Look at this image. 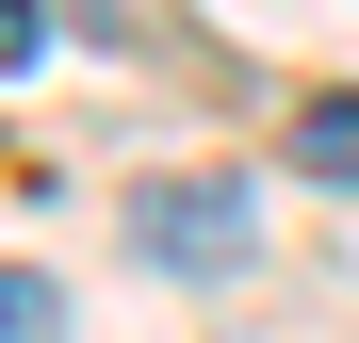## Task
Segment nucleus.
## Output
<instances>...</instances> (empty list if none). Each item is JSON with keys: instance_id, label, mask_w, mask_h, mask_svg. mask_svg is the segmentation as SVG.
<instances>
[{"instance_id": "nucleus-1", "label": "nucleus", "mask_w": 359, "mask_h": 343, "mask_svg": "<svg viewBox=\"0 0 359 343\" xmlns=\"http://www.w3.org/2000/svg\"><path fill=\"white\" fill-rule=\"evenodd\" d=\"M114 246L163 262V278H245V246H262L245 163H163V180H131V196H114Z\"/></svg>"}, {"instance_id": "nucleus-2", "label": "nucleus", "mask_w": 359, "mask_h": 343, "mask_svg": "<svg viewBox=\"0 0 359 343\" xmlns=\"http://www.w3.org/2000/svg\"><path fill=\"white\" fill-rule=\"evenodd\" d=\"M0 343H66V278H33V262H0Z\"/></svg>"}, {"instance_id": "nucleus-3", "label": "nucleus", "mask_w": 359, "mask_h": 343, "mask_svg": "<svg viewBox=\"0 0 359 343\" xmlns=\"http://www.w3.org/2000/svg\"><path fill=\"white\" fill-rule=\"evenodd\" d=\"M294 163H311V180H359V98H311V114H294Z\"/></svg>"}, {"instance_id": "nucleus-4", "label": "nucleus", "mask_w": 359, "mask_h": 343, "mask_svg": "<svg viewBox=\"0 0 359 343\" xmlns=\"http://www.w3.org/2000/svg\"><path fill=\"white\" fill-rule=\"evenodd\" d=\"M33 49H49V33H33V0H0V66H33Z\"/></svg>"}]
</instances>
